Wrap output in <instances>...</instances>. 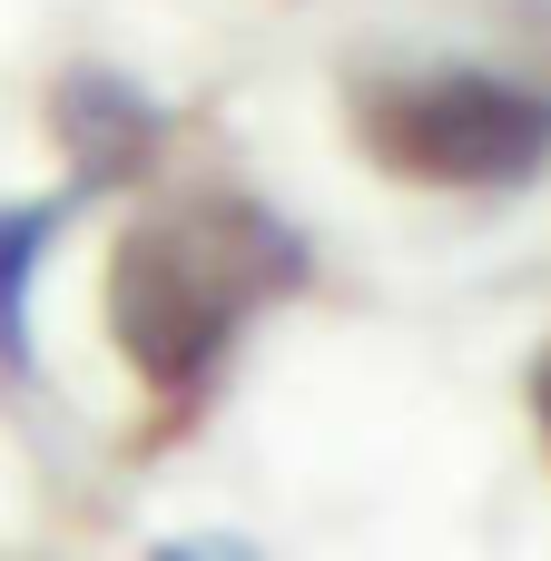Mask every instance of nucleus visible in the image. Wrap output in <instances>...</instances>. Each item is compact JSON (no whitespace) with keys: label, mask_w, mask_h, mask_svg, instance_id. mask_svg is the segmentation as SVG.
<instances>
[{"label":"nucleus","mask_w":551,"mask_h":561,"mask_svg":"<svg viewBox=\"0 0 551 561\" xmlns=\"http://www.w3.org/2000/svg\"><path fill=\"white\" fill-rule=\"evenodd\" d=\"M345 138L394 187L513 197L551 168V79L503 59H394L345 79Z\"/></svg>","instance_id":"nucleus-2"},{"label":"nucleus","mask_w":551,"mask_h":561,"mask_svg":"<svg viewBox=\"0 0 551 561\" xmlns=\"http://www.w3.org/2000/svg\"><path fill=\"white\" fill-rule=\"evenodd\" d=\"M168 138H177L168 99H148L128 69H108V59H69V69L49 79V148H59V168H69L79 197L138 187V178L168 158Z\"/></svg>","instance_id":"nucleus-3"},{"label":"nucleus","mask_w":551,"mask_h":561,"mask_svg":"<svg viewBox=\"0 0 551 561\" xmlns=\"http://www.w3.org/2000/svg\"><path fill=\"white\" fill-rule=\"evenodd\" d=\"M306 286H315V247L256 187H168L108 237L99 325L138 375V394L168 424H197L227 394L246 335Z\"/></svg>","instance_id":"nucleus-1"},{"label":"nucleus","mask_w":551,"mask_h":561,"mask_svg":"<svg viewBox=\"0 0 551 561\" xmlns=\"http://www.w3.org/2000/svg\"><path fill=\"white\" fill-rule=\"evenodd\" d=\"M79 217V187L59 197H0V375H39V266L49 247L69 237Z\"/></svg>","instance_id":"nucleus-4"},{"label":"nucleus","mask_w":551,"mask_h":561,"mask_svg":"<svg viewBox=\"0 0 551 561\" xmlns=\"http://www.w3.org/2000/svg\"><path fill=\"white\" fill-rule=\"evenodd\" d=\"M532 414H542V444H551V355L532 365Z\"/></svg>","instance_id":"nucleus-6"},{"label":"nucleus","mask_w":551,"mask_h":561,"mask_svg":"<svg viewBox=\"0 0 551 561\" xmlns=\"http://www.w3.org/2000/svg\"><path fill=\"white\" fill-rule=\"evenodd\" d=\"M148 561H256L246 542H227V533H187V542H158Z\"/></svg>","instance_id":"nucleus-5"}]
</instances>
